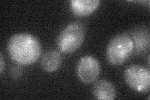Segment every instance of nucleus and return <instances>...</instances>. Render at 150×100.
Instances as JSON below:
<instances>
[{
    "instance_id": "obj_1",
    "label": "nucleus",
    "mask_w": 150,
    "mask_h": 100,
    "mask_svg": "<svg viewBox=\"0 0 150 100\" xmlns=\"http://www.w3.org/2000/svg\"><path fill=\"white\" fill-rule=\"evenodd\" d=\"M10 58L19 65L35 63L41 54V46L36 38L29 33H21L13 35L7 46Z\"/></svg>"
},
{
    "instance_id": "obj_2",
    "label": "nucleus",
    "mask_w": 150,
    "mask_h": 100,
    "mask_svg": "<svg viewBox=\"0 0 150 100\" xmlns=\"http://www.w3.org/2000/svg\"><path fill=\"white\" fill-rule=\"evenodd\" d=\"M134 43L127 33H120L109 42L106 49L107 59L112 65L120 66L133 53Z\"/></svg>"
},
{
    "instance_id": "obj_3",
    "label": "nucleus",
    "mask_w": 150,
    "mask_h": 100,
    "mask_svg": "<svg viewBox=\"0 0 150 100\" xmlns=\"http://www.w3.org/2000/svg\"><path fill=\"white\" fill-rule=\"evenodd\" d=\"M85 36V26L80 21L69 24L60 32L57 40L59 50L63 53L71 54L81 46Z\"/></svg>"
},
{
    "instance_id": "obj_4",
    "label": "nucleus",
    "mask_w": 150,
    "mask_h": 100,
    "mask_svg": "<svg viewBox=\"0 0 150 100\" xmlns=\"http://www.w3.org/2000/svg\"><path fill=\"white\" fill-rule=\"evenodd\" d=\"M125 80L128 87L138 93H145L150 87L149 69L141 65H131L124 72Z\"/></svg>"
},
{
    "instance_id": "obj_5",
    "label": "nucleus",
    "mask_w": 150,
    "mask_h": 100,
    "mask_svg": "<svg viewBox=\"0 0 150 100\" xmlns=\"http://www.w3.org/2000/svg\"><path fill=\"white\" fill-rule=\"evenodd\" d=\"M100 65L95 58L84 56L79 59L77 66V74L79 79L84 84H90L99 77Z\"/></svg>"
},
{
    "instance_id": "obj_6",
    "label": "nucleus",
    "mask_w": 150,
    "mask_h": 100,
    "mask_svg": "<svg viewBox=\"0 0 150 100\" xmlns=\"http://www.w3.org/2000/svg\"><path fill=\"white\" fill-rule=\"evenodd\" d=\"M92 92L94 97L99 100H112L116 96V91L113 84L105 79H100L95 83Z\"/></svg>"
},
{
    "instance_id": "obj_7",
    "label": "nucleus",
    "mask_w": 150,
    "mask_h": 100,
    "mask_svg": "<svg viewBox=\"0 0 150 100\" xmlns=\"http://www.w3.org/2000/svg\"><path fill=\"white\" fill-rule=\"evenodd\" d=\"M99 4L98 0H72L70 2V8L74 16L84 17L96 11Z\"/></svg>"
},
{
    "instance_id": "obj_8",
    "label": "nucleus",
    "mask_w": 150,
    "mask_h": 100,
    "mask_svg": "<svg viewBox=\"0 0 150 100\" xmlns=\"http://www.w3.org/2000/svg\"><path fill=\"white\" fill-rule=\"evenodd\" d=\"M62 63V56L59 51L50 50L46 52L41 59V67L45 71L52 73L57 71Z\"/></svg>"
},
{
    "instance_id": "obj_9",
    "label": "nucleus",
    "mask_w": 150,
    "mask_h": 100,
    "mask_svg": "<svg viewBox=\"0 0 150 100\" xmlns=\"http://www.w3.org/2000/svg\"><path fill=\"white\" fill-rule=\"evenodd\" d=\"M137 35L138 36H134V39L136 41V45H137V50L142 51L143 50H144V48L146 49V45H147L148 46H149V45L146 44V41L149 42V39L146 40L143 36H142V31H140V35L139 33H138Z\"/></svg>"
},
{
    "instance_id": "obj_10",
    "label": "nucleus",
    "mask_w": 150,
    "mask_h": 100,
    "mask_svg": "<svg viewBox=\"0 0 150 100\" xmlns=\"http://www.w3.org/2000/svg\"><path fill=\"white\" fill-rule=\"evenodd\" d=\"M11 74L12 77L15 78L20 77L21 74V70L18 67H14L11 70Z\"/></svg>"
},
{
    "instance_id": "obj_11",
    "label": "nucleus",
    "mask_w": 150,
    "mask_h": 100,
    "mask_svg": "<svg viewBox=\"0 0 150 100\" xmlns=\"http://www.w3.org/2000/svg\"><path fill=\"white\" fill-rule=\"evenodd\" d=\"M4 66H5V63H4V61L3 55L2 53H1L0 54V74H2L3 72Z\"/></svg>"
}]
</instances>
